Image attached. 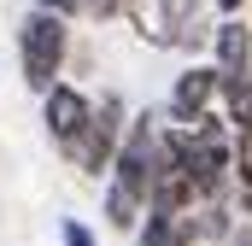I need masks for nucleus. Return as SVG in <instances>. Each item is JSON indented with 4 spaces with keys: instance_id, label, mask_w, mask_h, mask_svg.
<instances>
[{
    "instance_id": "14",
    "label": "nucleus",
    "mask_w": 252,
    "mask_h": 246,
    "mask_svg": "<svg viewBox=\"0 0 252 246\" xmlns=\"http://www.w3.org/2000/svg\"><path fill=\"white\" fill-rule=\"evenodd\" d=\"M35 12H53V18H64V24H70V18L82 12V0H35Z\"/></svg>"
},
{
    "instance_id": "6",
    "label": "nucleus",
    "mask_w": 252,
    "mask_h": 246,
    "mask_svg": "<svg viewBox=\"0 0 252 246\" xmlns=\"http://www.w3.org/2000/svg\"><path fill=\"white\" fill-rule=\"evenodd\" d=\"M211 70L217 76H235V70H247L252 64V24L247 18H223L217 30H211Z\"/></svg>"
},
{
    "instance_id": "5",
    "label": "nucleus",
    "mask_w": 252,
    "mask_h": 246,
    "mask_svg": "<svg viewBox=\"0 0 252 246\" xmlns=\"http://www.w3.org/2000/svg\"><path fill=\"white\" fill-rule=\"evenodd\" d=\"M41 123H47V135H53V147H70L76 141V129L88 123V94L76 88V82H53L47 94H41Z\"/></svg>"
},
{
    "instance_id": "1",
    "label": "nucleus",
    "mask_w": 252,
    "mask_h": 246,
    "mask_svg": "<svg viewBox=\"0 0 252 246\" xmlns=\"http://www.w3.org/2000/svg\"><path fill=\"white\" fill-rule=\"evenodd\" d=\"M64 53H70V24L30 6L24 24H18V64H24V82H30L35 94H47L64 76Z\"/></svg>"
},
{
    "instance_id": "13",
    "label": "nucleus",
    "mask_w": 252,
    "mask_h": 246,
    "mask_svg": "<svg viewBox=\"0 0 252 246\" xmlns=\"http://www.w3.org/2000/svg\"><path fill=\"white\" fill-rule=\"evenodd\" d=\"M124 6H129V0H82L88 18H124Z\"/></svg>"
},
{
    "instance_id": "15",
    "label": "nucleus",
    "mask_w": 252,
    "mask_h": 246,
    "mask_svg": "<svg viewBox=\"0 0 252 246\" xmlns=\"http://www.w3.org/2000/svg\"><path fill=\"white\" fill-rule=\"evenodd\" d=\"M241 6H247V0H217V12H223V18H241Z\"/></svg>"
},
{
    "instance_id": "12",
    "label": "nucleus",
    "mask_w": 252,
    "mask_h": 246,
    "mask_svg": "<svg viewBox=\"0 0 252 246\" xmlns=\"http://www.w3.org/2000/svg\"><path fill=\"white\" fill-rule=\"evenodd\" d=\"M59 241H64V246H100V241H94V229H88L82 217H59Z\"/></svg>"
},
{
    "instance_id": "7",
    "label": "nucleus",
    "mask_w": 252,
    "mask_h": 246,
    "mask_svg": "<svg viewBox=\"0 0 252 246\" xmlns=\"http://www.w3.org/2000/svg\"><path fill=\"white\" fill-rule=\"evenodd\" d=\"M135 246H199L188 229V217H158L147 211V223H135Z\"/></svg>"
},
{
    "instance_id": "4",
    "label": "nucleus",
    "mask_w": 252,
    "mask_h": 246,
    "mask_svg": "<svg viewBox=\"0 0 252 246\" xmlns=\"http://www.w3.org/2000/svg\"><path fill=\"white\" fill-rule=\"evenodd\" d=\"M217 106V70L211 64H188L182 76H176V88H170V129H188L193 118H205Z\"/></svg>"
},
{
    "instance_id": "2",
    "label": "nucleus",
    "mask_w": 252,
    "mask_h": 246,
    "mask_svg": "<svg viewBox=\"0 0 252 246\" xmlns=\"http://www.w3.org/2000/svg\"><path fill=\"white\" fill-rule=\"evenodd\" d=\"M124 123H129L124 94L88 100V123L76 129V141L64 147V158H70L82 176H106V170H112V153H118V141H124Z\"/></svg>"
},
{
    "instance_id": "8",
    "label": "nucleus",
    "mask_w": 252,
    "mask_h": 246,
    "mask_svg": "<svg viewBox=\"0 0 252 246\" xmlns=\"http://www.w3.org/2000/svg\"><path fill=\"white\" fill-rule=\"evenodd\" d=\"M217 100H223L235 129H252V64L235 70V76H217Z\"/></svg>"
},
{
    "instance_id": "3",
    "label": "nucleus",
    "mask_w": 252,
    "mask_h": 246,
    "mask_svg": "<svg viewBox=\"0 0 252 246\" xmlns=\"http://www.w3.org/2000/svg\"><path fill=\"white\" fill-rule=\"evenodd\" d=\"M153 170H158V118H153V112H141V118L124 123V141H118V153H112L106 182H118L124 193H135V199L147 205Z\"/></svg>"
},
{
    "instance_id": "16",
    "label": "nucleus",
    "mask_w": 252,
    "mask_h": 246,
    "mask_svg": "<svg viewBox=\"0 0 252 246\" xmlns=\"http://www.w3.org/2000/svg\"><path fill=\"white\" fill-rule=\"evenodd\" d=\"M241 223H252V187H241Z\"/></svg>"
},
{
    "instance_id": "9",
    "label": "nucleus",
    "mask_w": 252,
    "mask_h": 246,
    "mask_svg": "<svg viewBox=\"0 0 252 246\" xmlns=\"http://www.w3.org/2000/svg\"><path fill=\"white\" fill-rule=\"evenodd\" d=\"M188 229H193V241H229L235 235V217H229L223 199H205V205L188 211Z\"/></svg>"
},
{
    "instance_id": "11",
    "label": "nucleus",
    "mask_w": 252,
    "mask_h": 246,
    "mask_svg": "<svg viewBox=\"0 0 252 246\" xmlns=\"http://www.w3.org/2000/svg\"><path fill=\"white\" fill-rule=\"evenodd\" d=\"M229 182L252 187V129H229Z\"/></svg>"
},
{
    "instance_id": "10",
    "label": "nucleus",
    "mask_w": 252,
    "mask_h": 246,
    "mask_svg": "<svg viewBox=\"0 0 252 246\" xmlns=\"http://www.w3.org/2000/svg\"><path fill=\"white\" fill-rule=\"evenodd\" d=\"M147 217V205L135 199V193H124L118 182H106V223L118 229V235H135V223Z\"/></svg>"
}]
</instances>
